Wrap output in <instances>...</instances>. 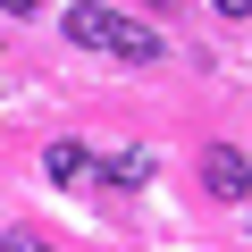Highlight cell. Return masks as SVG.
<instances>
[{
  "mask_svg": "<svg viewBox=\"0 0 252 252\" xmlns=\"http://www.w3.org/2000/svg\"><path fill=\"white\" fill-rule=\"evenodd\" d=\"M202 185H210L219 202H244V193H252V160H244L235 143H219V152L202 160Z\"/></svg>",
  "mask_w": 252,
  "mask_h": 252,
  "instance_id": "2",
  "label": "cell"
},
{
  "mask_svg": "<svg viewBox=\"0 0 252 252\" xmlns=\"http://www.w3.org/2000/svg\"><path fill=\"white\" fill-rule=\"evenodd\" d=\"M42 168H51V185H93V177H101V160H93L84 143H51Z\"/></svg>",
  "mask_w": 252,
  "mask_h": 252,
  "instance_id": "3",
  "label": "cell"
},
{
  "mask_svg": "<svg viewBox=\"0 0 252 252\" xmlns=\"http://www.w3.org/2000/svg\"><path fill=\"white\" fill-rule=\"evenodd\" d=\"M59 26H67V42H84V51H109V59H126V67L160 59V34H143L135 17H118V9H93V0H76Z\"/></svg>",
  "mask_w": 252,
  "mask_h": 252,
  "instance_id": "1",
  "label": "cell"
},
{
  "mask_svg": "<svg viewBox=\"0 0 252 252\" xmlns=\"http://www.w3.org/2000/svg\"><path fill=\"white\" fill-rule=\"evenodd\" d=\"M101 177H109L118 193H135V185H152V143H126V152H109V160H101Z\"/></svg>",
  "mask_w": 252,
  "mask_h": 252,
  "instance_id": "4",
  "label": "cell"
},
{
  "mask_svg": "<svg viewBox=\"0 0 252 252\" xmlns=\"http://www.w3.org/2000/svg\"><path fill=\"white\" fill-rule=\"evenodd\" d=\"M219 9H227V17H252V0H219Z\"/></svg>",
  "mask_w": 252,
  "mask_h": 252,
  "instance_id": "6",
  "label": "cell"
},
{
  "mask_svg": "<svg viewBox=\"0 0 252 252\" xmlns=\"http://www.w3.org/2000/svg\"><path fill=\"white\" fill-rule=\"evenodd\" d=\"M0 252H51V244H42L34 227H9V235H0Z\"/></svg>",
  "mask_w": 252,
  "mask_h": 252,
  "instance_id": "5",
  "label": "cell"
}]
</instances>
